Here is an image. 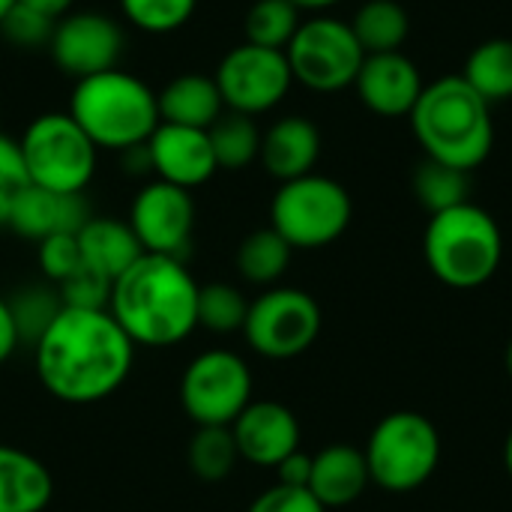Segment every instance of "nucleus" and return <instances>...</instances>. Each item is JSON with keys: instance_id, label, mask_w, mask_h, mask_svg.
Masks as SVG:
<instances>
[{"instance_id": "f257e3e1", "label": "nucleus", "mask_w": 512, "mask_h": 512, "mask_svg": "<svg viewBox=\"0 0 512 512\" xmlns=\"http://www.w3.org/2000/svg\"><path fill=\"white\" fill-rule=\"evenodd\" d=\"M135 363V345L108 309H69L33 345V369L48 396L96 405L114 396Z\"/></svg>"}, {"instance_id": "f03ea898", "label": "nucleus", "mask_w": 512, "mask_h": 512, "mask_svg": "<svg viewBox=\"0 0 512 512\" xmlns=\"http://www.w3.org/2000/svg\"><path fill=\"white\" fill-rule=\"evenodd\" d=\"M198 288L183 258L144 252L114 279L108 312L135 348H171L198 330Z\"/></svg>"}, {"instance_id": "7ed1b4c3", "label": "nucleus", "mask_w": 512, "mask_h": 512, "mask_svg": "<svg viewBox=\"0 0 512 512\" xmlns=\"http://www.w3.org/2000/svg\"><path fill=\"white\" fill-rule=\"evenodd\" d=\"M408 120L429 159L462 171L483 165L495 147L492 105L462 75L426 84Z\"/></svg>"}, {"instance_id": "20e7f679", "label": "nucleus", "mask_w": 512, "mask_h": 512, "mask_svg": "<svg viewBox=\"0 0 512 512\" xmlns=\"http://www.w3.org/2000/svg\"><path fill=\"white\" fill-rule=\"evenodd\" d=\"M69 114L87 132L96 150L117 153L147 144L162 123L156 90L120 66L75 81Z\"/></svg>"}, {"instance_id": "39448f33", "label": "nucleus", "mask_w": 512, "mask_h": 512, "mask_svg": "<svg viewBox=\"0 0 512 512\" xmlns=\"http://www.w3.org/2000/svg\"><path fill=\"white\" fill-rule=\"evenodd\" d=\"M423 255L438 282L456 291L486 285L504 258V234L492 213L474 201L429 216Z\"/></svg>"}, {"instance_id": "423d86ee", "label": "nucleus", "mask_w": 512, "mask_h": 512, "mask_svg": "<svg viewBox=\"0 0 512 512\" xmlns=\"http://www.w3.org/2000/svg\"><path fill=\"white\" fill-rule=\"evenodd\" d=\"M369 477L378 489L408 495L423 489L441 465V435L420 411H393L366 441Z\"/></svg>"}, {"instance_id": "0eeeda50", "label": "nucleus", "mask_w": 512, "mask_h": 512, "mask_svg": "<svg viewBox=\"0 0 512 512\" xmlns=\"http://www.w3.org/2000/svg\"><path fill=\"white\" fill-rule=\"evenodd\" d=\"M27 180L60 195H84L96 174V144L69 111H48L27 123L18 138Z\"/></svg>"}, {"instance_id": "6e6552de", "label": "nucleus", "mask_w": 512, "mask_h": 512, "mask_svg": "<svg viewBox=\"0 0 512 512\" xmlns=\"http://www.w3.org/2000/svg\"><path fill=\"white\" fill-rule=\"evenodd\" d=\"M354 216L348 189L324 174H306L279 183L270 204V228L279 231L291 249H321L336 243Z\"/></svg>"}, {"instance_id": "1a4fd4ad", "label": "nucleus", "mask_w": 512, "mask_h": 512, "mask_svg": "<svg viewBox=\"0 0 512 512\" xmlns=\"http://www.w3.org/2000/svg\"><path fill=\"white\" fill-rule=\"evenodd\" d=\"M285 57L297 84L315 93H339L354 87L366 54L348 21L315 15L300 24L285 48Z\"/></svg>"}, {"instance_id": "9d476101", "label": "nucleus", "mask_w": 512, "mask_h": 512, "mask_svg": "<svg viewBox=\"0 0 512 512\" xmlns=\"http://www.w3.org/2000/svg\"><path fill=\"white\" fill-rule=\"evenodd\" d=\"M321 324V306L312 294L273 285L249 303L243 336L267 360H294L315 345Z\"/></svg>"}, {"instance_id": "9b49d317", "label": "nucleus", "mask_w": 512, "mask_h": 512, "mask_svg": "<svg viewBox=\"0 0 512 512\" xmlns=\"http://www.w3.org/2000/svg\"><path fill=\"white\" fill-rule=\"evenodd\" d=\"M252 402L249 363L225 348L189 360L180 378V405L195 426H231Z\"/></svg>"}, {"instance_id": "f8f14e48", "label": "nucleus", "mask_w": 512, "mask_h": 512, "mask_svg": "<svg viewBox=\"0 0 512 512\" xmlns=\"http://www.w3.org/2000/svg\"><path fill=\"white\" fill-rule=\"evenodd\" d=\"M213 78L222 93L225 111H237L249 117L273 111L294 84L285 51L261 48L252 42L234 45L222 57Z\"/></svg>"}, {"instance_id": "ddd939ff", "label": "nucleus", "mask_w": 512, "mask_h": 512, "mask_svg": "<svg viewBox=\"0 0 512 512\" xmlns=\"http://www.w3.org/2000/svg\"><path fill=\"white\" fill-rule=\"evenodd\" d=\"M126 36L120 24L105 12H69L54 24L48 51L54 66L81 81L108 69H117Z\"/></svg>"}, {"instance_id": "4468645a", "label": "nucleus", "mask_w": 512, "mask_h": 512, "mask_svg": "<svg viewBox=\"0 0 512 512\" xmlns=\"http://www.w3.org/2000/svg\"><path fill=\"white\" fill-rule=\"evenodd\" d=\"M126 222L144 252L183 258L195 231V198L189 189L153 180L132 198Z\"/></svg>"}, {"instance_id": "2eb2a0df", "label": "nucleus", "mask_w": 512, "mask_h": 512, "mask_svg": "<svg viewBox=\"0 0 512 512\" xmlns=\"http://www.w3.org/2000/svg\"><path fill=\"white\" fill-rule=\"evenodd\" d=\"M144 147H147V162L156 180H165L189 192L204 186L219 171L207 129L159 123Z\"/></svg>"}, {"instance_id": "dca6fc26", "label": "nucleus", "mask_w": 512, "mask_h": 512, "mask_svg": "<svg viewBox=\"0 0 512 512\" xmlns=\"http://www.w3.org/2000/svg\"><path fill=\"white\" fill-rule=\"evenodd\" d=\"M231 435L240 459L255 468H276L300 450V423L282 402H249L231 423Z\"/></svg>"}, {"instance_id": "f3484780", "label": "nucleus", "mask_w": 512, "mask_h": 512, "mask_svg": "<svg viewBox=\"0 0 512 512\" xmlns=\"http://www.w3.org/2000/svg\"><path fill=\"white\" fill-rule=\"evenodd\" d=\"M423 75L417 63L402 51L366 54L354 78L360 102L381 117H408L423 93Z\"/></svg>"}, {"instance_id": "a211bd4d", "label": "nucleus", "mask_w": 512, "mask_h": 512, "mask_svg": "<svg viewBox=\"0 0 512 512\" xmlns=\"http://www.w3.org/2000/svg\"><path fill=\"white\" fill-rule=\"evenodd\" d=\"M90 216L93 213L84 195H60L27 183L9 210L6 228L24 240L39 243L54 234H78Z\"/></svg>"}, {"instance_id": "6ab92c4d", "label": "nucleus", "mask_w": 512, "mask_h": 512, "mask_svg": "<svg viewBox=\"0 0 512 512\" xmlns=\"http://www.w3.org/2000/svg\"><path fill=\"white\" fill-rule=\"evenodd\" d=\"M321 156V132L312 120L288 114L261 132V165L279 183L306 177L315 171Z\"/></svg>"}, {"instance_id": "aec40b11", "label": "nucleus", "mask_w": 512, "mask_h": 512, "mask_svg": "<svg viewBox=\"0 0 512 512\" xmlns=\"http://www.w3.org/2000/svg\"><path fill=\"white\" fill-rule=\"evenodd\" d=\"M369 465L363 450L348 447V444H333L324 447L318 456H312V480L309 492L327 507H348L354 504L366 489H369Z\"/></svg>"}, {"instance_id": "412c9836", "label": "nucleus", "mask_w": 512, "mask_h": 512, "mask_svg": "<svg viewBox=\"0 0 512 512\" xmlns=\"http://www.w3.org/2000/svg\"><path fill=\"white\" fill-rule=\"evenodd\" d=\"M75 237L81 249V264L111 282L144 255L129 222L111 216H90Z\"/></svg>"}, {"instance_id": "4be33fe9", "label": "nucleus", "mask_w": 512, "mask_h": 512, "mask_svg": "<svg viewBox=\"0 0 512 512\" xmlns=\"http://www.w3.org/2000/svg\"><path fill=\"white\" fill-rule=\"evenodd\" d=\"M156 102H159L162 123H177L192 129H210L225 114V102L216 87V78L201 72H186L171 78L156 93Z\"/></svg>"}, {"instance_id": "5701e85b", "label": "nucleus", "mask_w": 512, "mask_h": 512, "mask_svg": "<svg viewBox=\"0 0 512 512\" xmlns=\"http://www.w3.org/2000/svg\"><path fill=\"white\" fill-rule=\"evenodd\" d=\"M54 498L48 465L36 456L0 444V512H45Z\"/></svg>"}, {"instance_id": "b1692460", "label": "nucleus", "mask_w": 512, "mask_h": 512, "mask_svg": "<svg viewBox=\"0 0 512 512\" xmlns=\"http://www.w3.org/2000/svg\"><path fill=\"white\" fill-rule=\"evenodd\" d=\"M348 24L357 36L363 54L402 51V45L411 33V18H408L405 6L396 0H366Z\"/></svg>"}, {"instance_id": "393cba45", "label": "nucleus", "mask_w": 512, "mask_h": 512, "mask_svg": "<svg viewBox=\"0 0 512 512\" xmlns=\"http://www.w3.org/2000/svg\"><path fill=\"white\" fill-rule=\"evenodd\" d=\"M462 78L489 102H510L512 99V39L495 36L480 42L462 69Z\"/></svg>"}, {"instance_id": "a878e982", "label": "nucleus", "mask_w": 512, "mask_h": 512, "mask_svg": "<svg viewBox=\"0 0 512 512\" xmlns=\"http://www.w3.org/2000/svg\"><path fill=\"white\" fill-rule=\"evenodd\" d=\"M414 198L429 210V216L462 207L471 201V171L444 165L438 159H423L411 177Z\"/></svg>"}, {"instance_id": "bb28decb", "label": "nucleus", "mask_w": 512, "mask_h": 512, "mask_svg": "<svg viewBox=\"0 0 512 512\" xmlns=\"http://www.w3.org/2000/svg\"><path fill=\"white\" fill-rule=\"evenodd\" d=\"M291 255H294V249L288 246V240L267 225V228L252 231L240 243V249H237V273L252 285L273 288L285 276V270L291 264Z\"/></svg>"}, {"instance_id": "cd10ccee", "label": "nucleus", "mask_w": 512, "mask_h": 512, "mask_svg": "<svg viewBox=\"0 0 512 512\" xmlns=\"http://www.w3.org/2000/svg\"><path fill=\"white\" fill-rule=\"evenodd\" d=\"M210 147L216 156V165L225 171H243L261 156V129L255 117L225 111L210 129Z\"/></svg>"}, {"instance_id": "c85d7f7f", "label": "nucleus", "mask_w": 512, "mask_h": 512, "mask_svg": "<svg viewBox=\"0 0 512 512\" xmlns=\"http://www.w3.org/2000/svg\"><path fill=\"white\" fill-rule=\"evenodd\" d=\"M189 471L201 483H222L240 462L231 426H198L186 450Z\"/></svg>"}, {"instance_id": "c756f323", "label": "nucleus", "mask_w": 512, "mask_h": 512, "mask_svg": "<svg viewBox=\"0 0 512 512\" xmlns=\"http://www.w3.org/2000/svg\"><path fill=\"white\" fill-rule=\"evenodd\" d=\"M303 18L291 0H255L246 12V42L261 48L285 51L294 33L300 30Z\"/></svg>"}, {"instance_id": "7c9ffc66", "label": "nucleus", "mask_w": 512, "mask_h": 512, "mask_svg": "<svg viewBox=\"0 0 512 512\" xmlns=\"http://www.w3.org/2000/svg\"><path fill=\"white\" fill-rule=\"evenodd\" d=\"M249 315V300L237 285L210 282L198 288V327L216 336L243 333Z\"/></svg>"}, {"instance_id": "2f4dec72", "label": "nucleus", "mask_w": 512, "mask_h": 512, "mask_svg": "<svg viewBox=\"0 0 512 512\" xmlns=\"http://www.w3.org/2000/svg\"><path fill=\"white\" fill-rule=\"evenodd\" d=\"M60 309H63V300L57 294V285L54 288H48V285H27V288H21L9 300L12 321L18 327L21 342H27V345H36V339L60 315Z\"/></svg>"}, {"instance_id": "473e14b6", "label": "nucleus", "mask_w": 512, "mask_h": 512, "mask_svg": "<svg viewBox=\"0 0 512 512\" xmlns=\"http://www.w3.org/2000/svg\"><path fill=\"white\" fill-rule=\"evenodd\" d=\"M123 18L144 33H174L186 27L198 9V0H120Z\"/></svg>"}, {"instance_id": "72a5a7b5", "label": "nucleus", "mask_w": 512, "mask_h": 512, "mask_svg": "<svg viewBox=\"0 0 512 512\" xmlns=\"http://www.w3.org/2000/svg\"><path fill=\"white\" fill-rule=\"evenodd\" d=\"M54 24H57V21L39 15L36 9L21 6V3L15 0L12 9H9V12L3 15V21H0V33H3V39H6L9 45L36 51V48H48L51 33H54Z\"/></svg>"}, {"instance_id": "f704fd0d", "label": "nucleus", "mask_w": 512, "mask_h": 512, "mask_svg": "<svg viewBox=\"0 0 512 512\" xmlns=\"http://www.w3.org/2000/svg\"><path fill=\"white\" fill-rule=\"evenodd\" d=\"M36 261L48 282L60 285L75 270H81V249L75 234H54L36 243Z\"/></svg>"}, {"instance_id": "c9c22d12", "label": "nucleus", "mask_w": 512, "mask_h": 512, "mask_svg": "<svg viewBox=\"0 0 512 512\" xmlns=\"http://www.w3.org/2000/svg\"><path fill=\"white\" fill-rule=\"evenodd\" d=\"M111 285H114L111 279H105L81 264V270H75L69 279H63L57 285V294H60L63 306H69V309H108Z\"/></svg>"}, {"instance_id": "e433bc0d", "label": "nucleus", "mask_w": 512, "mask_h": 512, "mask_svg": "<svg viewBox=\"0 0 512 512\" xmlns=\"http://www.w3.org/2000/svg\"><path fill=\"white\" fill-rule=\"evenodd\" d=\"M27 183L30 180H27V168H24L18 138H9L0 132V228L6 225L15 198Z\"/></svg>"}, {"instance_id": "4c0bfd02", "label": "nucleus", "mask_w": 512, "mask_h": 512, "mask_svg": "<svg viewBox=\"0 0 512 512\" xmlns=\"http://www.w3.org/2000/svg\"><path fill=\"white\" fill-rule=\"evenodd\" d=\"M246 512H327V507L309 489L276 483L267 492H261Z\"/></svg>"}, {"instance_id": "58836bf2", "label": "nucleus", "mask_w": 512, "mask_h": 512, "mask_svg": "<svg viewBox=\"0 0 512 512\" xmlns=\"http://www.w3.org/2000/svg\"><path fill=\"white\" fill-rule=\"evenodd\" d=\"M276 483H282V486H294V489H309V480H312V456H306V453H291L288 459H282L276 468Z\"/></svg>"}, {"instance_id": "ea45409f", "label": "nucleus", "mask_w": 512, "mask_h": 512, "mask_svg": "<svg viewBox=\"0 0 512 512\" xmlns=\"http://www.w3.org/2000/svg\"><path fill=\"white\" fill-rule=\"evenodd\" d=\"M18 345H21V336H18V327L9 312V300L0 297V366L18 351Z\"/></svg>"}, {"instance_id": "a19ab883", "label": "nucleus", "mask_w": 512, "mask_h": 512, "mask_svg": "<svg viewBox=\"0 0 512 512\" xmlns=\"http://www.w3.org/2000/svg\"><path fill=\"white\" fill-rule=\"evenodd\" d=\"M18 3L36 9L39 15H45V18H51V21H60L63 15L72 12V3H75V0H18Z\"/></svg>"}, {"instance_id": "79ce46f5", "label": "nucleus", "mask_w": 512, "mask_h": 512, "mask_svg": "<svg viewBox=\"0 0 512 512\" xmlns=\"http://www.w3.org/2000/svg\"><path fill=\"white\" fill-rule=\"evenodd\" d=\"M300 12H324V9H330V6H336V3H342V0H291Z\"/></svg>"}, {"instance_id": "37998d69", "label": "nucleus", "mask_w": 512, "mask_h": 512, "mask_svg": "<svg viewBox=\"0 0 512 512\" xmlns=\"http://www.w3.org/2000/svg\"><path fill=\"white\" fill-rule=\"evenodd\" d=\"M504 468H507V474L512 477V429L510 435H507V441H504Z\"/></svg>"}, {"instance_id": "c03bdc74", "label": "nucleus", "mask_w": 512, "mask_h": 512, "mask_svg": "<svg viewBox=\"0 0 512 512\" xmlns=\"http://www.w3.org/2000/svg\"><path fill=\"white\" fill-rule=\"evenodd\" d=\"M504 366H507V372H510V378H512V339H510V345H507V354H504Z\"/></svg>"}, {"instance_id": "a18cd8bd", "label": "nucleus", "mask_w": 512, "mask_h": 512, "mask_svg": "<svg viewBox=\"0 0 512 512\" xmlns=\"http://www.w3.org/2000/svg\"><path fill=\"white\" fill-rule=\"evenodd\" d=\"M12 3H15V0H0V21H3V15L12 9Z\"/></svg>"}]
</instances>
